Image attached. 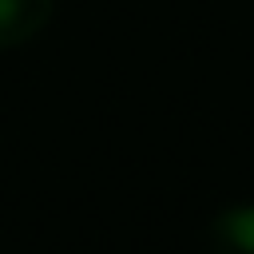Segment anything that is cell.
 <instances>
[{
  "label": "cell",
  "mask_w": 254,
  "mask_h": 254,
  "mask_svg": "<svg viewBox=\"0 0 254 254\" xmlns=\"http://www.w3.org/2000/svg\"><path fill=\"white\" fill-rule=\"evenodd\" d=\"M48 16H52V0H0V48L36 40Z\"/></svg>",
  "instance_id": "6da1fadb"
},
{
  "label": "cell",
  "mask_w": 254,
  "mask_h": 254,
  "mask_svg": "<svg viewBox=\"0 0 254 254\" xmlns=\"http://www.w3.org/2000/svg\"><path fill=\"white\" fill-rule=\"evenodd\" d=\"M214 250L218 254H254V206L226 210L214 222Z\"/></svg>",
  "instance_id": "7a4b0ae2"
}]
</instances>
